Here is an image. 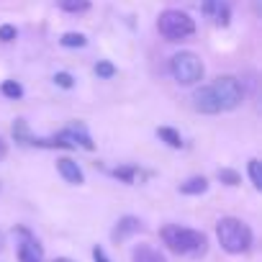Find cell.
Instances as JSON below:
<instances>
[{
    "label": "cell",
    "mask_w": 262,
    "mask_h": 262,
    "mask_svg": "<svg viewBox=\"0 0 262 262\" xmlns=\"http://www.w3.org/2000/svg\"><path fill=\"white\" fill-rule=\"evenodd\" d=\"M242 100H244V85L234 75H221L211 85H203L193 93V108L206 116L234 111L239 108Z\"/></svg>",
    "instance_id": "6da1fadb"
},
{
    "label": "cell",
    "mask_w": 262,
    "mask_h": 262,
    "mask_svg": "<svg viewBox=\"0 0 262 262\" xmlns=\"http://www.w3.org/2000/svg\"><path fill=\"white\" fill-rule=\"evenodd\" d=\"M160 236L165 242V247L175 254L183 257H203L208 252V239L203 231H195L190 226H180V224H167L160 229Z\"/></svg>",
    "instance_id": "7a4b0ae2"
},
{
    "label": "cell",
    "mask_w": 262,
    "mask_h": 262,
    "mask_svg": "<svg viewBox=\"0 0 262 262\" xmlns=\"http://www.w3.org/2000/svg\"><path fill=\"white\" fill-rule=\"evenodd\" d=\"M216 236H219L221 249L229 254H244V252H249V247L254 242L252 229L242 219H234V216H224L216 221Z\"/></svg>",
    "instance_id": "3957f363"
},
{
    "label": "cell",
    "mask_w": 262,
    "mask_h": 262,
    "mask_svg": "<svg viewBox=\"0 0 262 262\" xmlns=\"http://www.w3.org/2000/svg\"><path fill=\"white\" fill-rule=\"evenodd\" d=\"M170 75L180 85H195V82L203 80L206 67H203V62L195 52H178V54L170 57Z\"/></svg>",
    "instance_id": "277c9868"
},
{
    "label": "cell",
    "mask_w": 262,
    "mask_h": 262,
    "mask_svg": "<svg viewBox=\"0 0 262 262\" xmlns=\"http://www.w3.org/2000/svg\"><path fill=\"white\" fill-rule=\"evenodd\" d=\"M157 31L167 39V41H183V39H190L195 34V21L183 13V11H165L160 13L157 18Z\"/></svg>",
    "instance_id": "5b68a950"
},
{
    "label": "cell",
    "mask_w": 262,
    "mask_h": 262,
    "mask_svg": "<svg viewBox=\"0 0 262 262\" xmlns=\"http://www.w3.org/2000/svg\"><path fill=\"white\" fill-rule=\"evenodd\" d=\"M57 137L62 139V144H64L67 149H77V147H80V149H88V152L95 149L93 137H90V131H88V126H85L82 121H72V123H67Z\"/></svg>",
    "instance_id": "8992f818"
},
{
    "label": "cell",
    "mask_w": 262,
    "mask_h": 262,
    "mask_svg": "<svg viewBox=\"0 0 262 262\" xmlns=\"http://www.w3.org/2000/svg\"><path fill=\"white\" fill-rule=\"evenodd\" d=\"M18 234V262H44V247L39 244V239L26 229V226H16Z\"/></svg>",
    "instance_id": "52a82bcc"
},
{
    "label": "cell",
    "mask_w": 262,
    "mask_h": 262,
    "mask_svg": "<svg viewBox=\"0 0 262 262\" xmlns=\"http://www.w3.org/2000/svg\"><path fill=\"white\" fill-rule=\"evenodd\" d=\"M203 16L224 29L231 21V8H229L226 0H203Z\"/></svg>",
    "instance_id": "ba28073f"
},
{
    "label": "cell",
    "mask_w": 262,
    "mask_h": 262,
    "mask_svg": "<svg viewBox=\"0 0 262 262\" xmlns=\"http://www.w3.org/2000/svg\"><path fill=\"white\" fill-rule=\"evenodd\" d=\"M144 229V224H142V219H137V216H121L118 221H116V226H113V231H111V239L118 244V242H126L128 236H134V234H139Z\"/></svg>",
    "instance_id": "9c48e42d"
},
{
    "label": "cell",
    "mask_w": 262,
    "mask_h": 262,
    "mask_svg": "<svg viewBox=\"0 0 262 262\" xmlns=\"http://www.w3.org/2000/svg\"><path fill=\"white\" fill-rule=\"evenodd\" d=\"M57 172L62 175V180L64 183H70V185H82L85 183V172L80 170V165L77 162H72L70 157H62V160H57Z\"/></svg>",
    "instance_id": "30bf717a"
},
{
    "label": "cell",
    "mask_w": 262,
    "mask_h": 262,
    "mask_svg": "<svg viewBox=\"0 0 262 262\" xmlns=\"http://www.w3.org/2000/svg\"><path fill=\"white\" fill-rule=\"evenodd\" d=\"M113 178L123 180L126 185H134V183L149 180L152 172H147V170H142V167H137V165H123V167H116V170H113Z\"/></svg>",
    "instance_id": "8fae6325"
},
{
    "label": "cell",
    "mask_w": 262,
    "mask_h": 262,
    "mask_svg": "<svg viewBox=\"0 0 262 262\" xmlns=\"http://www.w3.org/2000/svg\"><path fill=\"white\" fill-rule=\"evenodd\" d=\"M131 262H167V257L152 244H139L131 252Z\"/></svg>",
    "instance_id": "7c38bea8"
},
{
    "label": "cell",
    "mask_w": 262,
    "mask_h": 262,
    "mask_svg": "<svg viewBox=\"0 0 262 262\" xmlns=\"http://www.w3.org/2000/svg\"><path fill=\"white\" fill-rule=\"evenodd\" d=\"M183 195H203L206 190H208V178H203V175H195V178H188L185 183H180V188H178Z\"/></svg>",
    "instance_id": "4fadbf2b"
},
{
    "label": "cell",
    "mask_w": 262,
    "mask_h": 262,
    "mask_svg": "<svg viewBox=\"0 0 262 262\" xmlns=\"http://www.w3.org/2000/svg\"><path fill=\"white\" fill-rule=\"evenodd\" d=\"M157 137H160L167 147H172V149H180V147H183V137H180V131H175L172 126H160V128H157Z\"/></svg>",
    "instance_id": "5bb4252c"
},
{
    "label": "cell",
    "mask_w": 262,
    "mask_h": 262,
    "mask_svg": "<svg viewBox=\"0 0 262 262\" xmlns=\"http://www.w3.org/2000/svg\"><path fill=\"white\" fill-rule=\"evenodd\" d=\"M59 44L64 49H85L88 47V36L85 34H77V31H67V34H62Z\"/></svg>",
    "instance_id": "9a60e30c"
},
{
    "label": "cell",
    "mask_w": 262,
    "mask_h": 262,
    "mask_svg": "<svg viewBox=\"0 0 262 262\" xmlns=\"http://www.w3.org/2000/svg\"><path fill=\"white\" fill-rule=\"evenodd\" d=\"M31 131H29V123L24 121V118H18V121H13V139L18 142V144H24V147H29V142H31Z\"/></svg>",
    "instance_id": "2e32d148"
},
{
    "label": "cell",
    "mask_w": 262,
    "mask_h": 262,
    "mask_svg": "<svg viewBox=\"0 0 262 262\" xmlns=\"http://www.w3.org/2000/svg\"><path fill=\"white\" fill-rule=\"evenodd\" d=\"M57 6L64 13H85L90 11V0H57Z\"/></svg>",
    "instance_id": "e0dca14e"
},
{
    "label": "cell",
    "mask_w": 262,
    "mask_h": 262,
    "mask_svg": "<svg viewBox=\"0 0 262 262\" xmlns=\"http://www.w3.org/2000/svg\"><path fill=\"white\" fill-rule=\"evenodd\" d=\"M247 172H249V180H252L254 190H262V162L259 160H249Z\"/></svg>",
    "instance_id": "ac0fdd59"
},
{
    "label": "cell",
    "mask_w": 262,
    "mask_h": 262,
    "mask_svg": "<svg viewBox=\"0 0 262 262\" xmlns=\"http://www.w3.org/2000/svg\"><path fill=\"white\" fill-rule=\"evenodd\" d=\"M0 93H3L6 98H11V100H18V98L24 95V88H21L16 80H6L3 85H0Z\"/></svg>",
    "instance_id": "d6986e66"
},
{
    "label": "cell",
    "mask_w": 262,
    "mask_h": 262,
    "mask_svg": "<svg viewBox=\"0 0 262 262\" xmlns=\"http://www.w3.org/2000/svg\"><path fill=\"white\" fill-rule=\"evenodd\" d=\"M219 180H221V185H229V188H236V185L242 183L239 172H234V170H229V167H221V170H219Z\"/></svg>",
    "instance_id": "ffe728a7"
},
{
    "label": "cell",
    "mask_w": 262,
    "mask_h": 262,
    "mask_svg": "<svg viewBox=\"0 0 262 262\" xmlns=\"http://www.w3.org/2000/svg\"><path fill=\"white\" fill-rule=\"evenodd\" d=\"M95 75H98V77H103V80H111V77L116 75V67H113L111 62H105V59H103V62H98V64H95Z\"/></svg>",
    "instance_id": "44dd1931"
},
{
    "label": "cell",
    "mask_w": 262,
    "mask_h": 262,
    "mask_svg": "<svg viewBox=\"0 0 262 262\" xmlns=\"http://www.w3.org/2000/svg\"><path fill=\"white\" fill-rule=\"evenodd\" d=\"M54 82H57L62 90H70V88L75 85V77H72L70 72H57V75H54Z\"/></svg>",
    "instance_id": "7402d4cb"
},
{
    "label": "cell",
    "mask_w": 262,
    "mask_h": 262,
    "mask_svg": "<svg viewBox=\"0 0 262 262\" xmlns=\"http://www.w3.org/2000/svg\"><path fill=\"white\" fill-rule=\"evenodd\" d=\"M16 36H18V31H16L13 26H0V41H3V44L16 41Z\"/></svg>",
    "instance_id": "603a6c76"
},
{
    "label": "cell",
    "mask_w": 262,
    "mask_h": 262,
    "mask_svg": "<svg viewBox=\"0 0 262 262\" xmlns=\"http://www.w3.org/2000/svg\"><path fill=\"white\" fill-rule=\"evenodd\" d=\"M93 259H95V262H111L103 247H93Z\"/></svg>",
    "instance_id": "cb8c5ba5"
},
{
    "label": "cell",
    "mask_w": 262,
    "mask_h": 262,
    "mask_svg": "<svg viewBox=\"0 0 262 262\" xmlns=\"http://www.w3.org/2000/svg\"><path fill=\"white\" fill-rule=\"evenodd\" d=\"M54 262H75V259H70V257H57Z\"/></svg>",
    "instance_id": "d4e9b609"
},
{
    "label": "cell",
    "mask_w": 262,
    "mask_h": 262,
    "mask_svg": "<svg viewBox=\"0 0 262 262\" xmlns=\"http://www.w3.org/2000/svg\"><path fill=\"white\" fill-rule=\"evenodd\" d=\"M3 155H6V147H3V144H0V157H3Z\"/></svg>",
    "instance_id": "484cf974"
}]
</instances>
